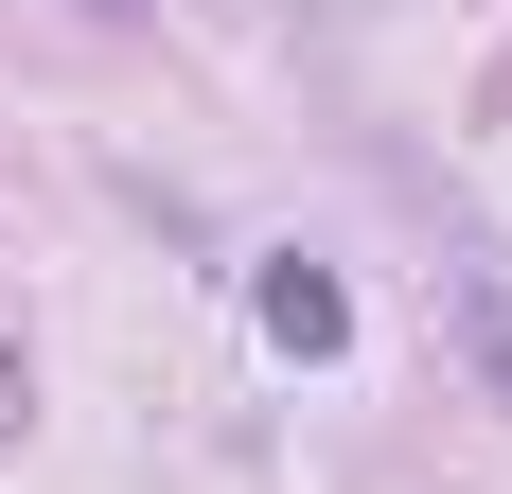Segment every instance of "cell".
I'll return each mask as SVG.
<instances>
[{"instance_id": "obj_1", "label": "cell", "mask_w": 512, "mask_h": 494, "mask_svg": "<svg viewBox=\"0 0 512 494\" xmlns=\"http://www.w3.org/2000/svg\"><path fill=\"white\" fill-rule=\"evenodd\" d=\"M265 336H283V353H336L354 318H336V283H318V265H283V283H265Z\"/></svg>"}, {"instance_id": "obj_2", "label": "cell", "mask_w": 512, "mask_h": 494, "mask_svg": "<svg viewBox=\"0 0 512 494\" xmlns=\"http://www.w3.org/2000/svg\"><path fill=\"white\" fill-rule=\"evenodd\" d=\"M460 336H477V371L512 389V300H495V283H460Z\"/></svg>"}]
</instances>
